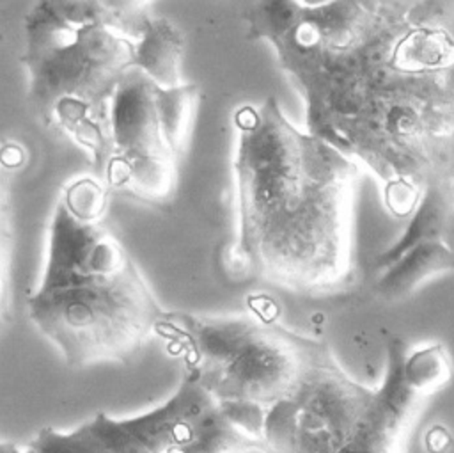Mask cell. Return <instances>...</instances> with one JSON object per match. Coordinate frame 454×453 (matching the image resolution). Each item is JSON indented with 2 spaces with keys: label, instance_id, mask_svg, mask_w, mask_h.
Here are the masks:
<instances>
[{
  "label": "cell",
  "instance_id": "7a4b0ae2",
  "mask_svg": "<svg viewBox=\"0 0 454 453\" xmlns=\"http://www.w3.org/2000/svg\"><path fill=\"white\" fill-rule=\"evenodd\" d=\"M238 233L231 268L301 295L339 290L353 272L358 163L298 130L268 96L234 115Z\"/></svg>",
  "mask_w": 454,
  "mask_h": 453
},
{
  "label": "cell",
  "instance_id": "3957f363",
  "mask_svg": "<svg viewBox=\"0 0 454 453\" xmlns=\"http://www.w3.org/2000/svg\"><path fill=\"white\" fill-rule=\"evenodd\" d=\"M106 187L80 178L60 194L48 233L41 282L28 318L73 368L128 364L168 311L154 298L133 258L103 222Z\"/></svg>",
  "mask_w": 454,
  "mask_h": 453
},
{
  "label": "cell",
  "instance_id": "6da1fadb",
  "mask_svg": "<svg viewBox=\"0 0 454 453\" xmlns=\"http://www.w3.org/2000/svg\"><path fill=\"white\" fill-rule=\"evenodd\" d=\"M247 36L266 41L303 98L307 131L385 183L406 215L426 174V73L440 66L438 28L417 4L268 0L245 12Z\"/></svg>",
  "mask_w": 454,
  "mask_h": 453
},
{
  "label": "cell",
  "instance_id": "ba28073f",
  "mask_svg": "<svg viewBox=\"0 0 454 453\" xmlns=\"http://www.w3.org/2000/svg\"><path fill=\"white\" fill-rule=\"evenodd\" d=\"M450 373V359L442 345L410 350L403 339L392 338L374 401L339 453H404L406 432L420 403L442 389Z\"/></svg>",
  "mask_w": 454,
  "mask_h": 453
},
{
  "label": "cell",
  "instance_id": "30bf717a",
  "mask_svg": "<svg viewBox=\"0 0 454 453\" xmlns=\"http://www.w3.org/2000/svg\"><path fill=\"white\" fill-rule=\"evenodd\" d=\"M184 37L167 18L154 16L135 48V68L145 73L158 87L172 89L183 83L181 57Z\"/></svg>",
  "mask_w": 454,
  "mask_h": 453
},
{
  "label": "cell",
  "instance_id": "8992f818",
  "mask_svg": "<svg viewBox=\"0 0 454 453\" xmlns=\"http://www.w3.org/2000/svg\"><path fill=\"white\" fill-rule=\"evenodd\" d=\"M160 87L138 68H131L114 98L108 140L94 163L98 179L144 203L163 204L176 188L177 151L160 114Z\"/></svg>",
  "mask_w": 454,
  "mask_h": 453
},
{
  "label": "cell",
  "instance_id": "9c48e42d",
  "mask_svg": "<svg viewBox=\"0 0 454 453\" xmlns=\"http://www.w3.org/2000/svg\"><path fill=\"white\" fill-rule=\"evenodd\" d=\"M376 291L387 300H397L417 291L429 279L454 272V249L447 242L415 243L401 252H383L376 259Z\"/></svg>",
  "mask_w": 454,
  "mask_h": 453
},
{
  "label": "cell",
  "instance_id": "5b68a950",
  "mask_svg": "<svg viewBox=\"0 0 454 453\" xmlns=\"http://www.w3.org/2000/svg\"><path fill=\"white\" fill-rule=\"evenodd\" d=\"M160 334L223 416L254 441L264 414L289 398L330 352L323 341L250 314L168 311Z\"/></svg>",
  "mask_w": 454,
  "mask_h": 453
},
{
  "label": "cell",
  "instance_id": "52a82bcc",
  "mask_svg": "<svg viewBox=\"0 0 454 453\" xmlns=\"http://www.w3.org/2000/svg\"><path fill=\"white\" fill-rule=\"evenodd\" d=\"M376 389L355 382L328 352L300 387L271 407L257 432L262 453H339L367 416Z\"/></svg>",
  "mask_w": 454,
  "mask_h": 453
},
{
  "label": "cell",
  "instance_id": "277c9868",
  "mask_svg": "<svg viewBox=\"0 0 454 453\" xmlns=\"http://www.w3.org/2000/svg\"><path fill=\"white\" fill-rule=\"evenodd\" d=\"M156 12L145 0H44L25 16L21 64L41 119L90 151L106 149L114 98Z\"/></svg>",
  "mask_w": 454,
  "mask_h": 453
},
{
  "label": "cell",
  "instance_id": "8fae6325",
  "mask_svg": "<svg viewBox=\"0 0 454 453\" xmlns=\"http://www.w3.org/2000/svg\"><path fill=\"white\" fill-rule=\"evenodd\" d=\"M450 236H454V206L449 185L440 178H429L406 231L385 252L395 254L420 242H447Z\"/></svg>",
  "mask_w": 454,
  "mask_h": 453
}]
</instances>
